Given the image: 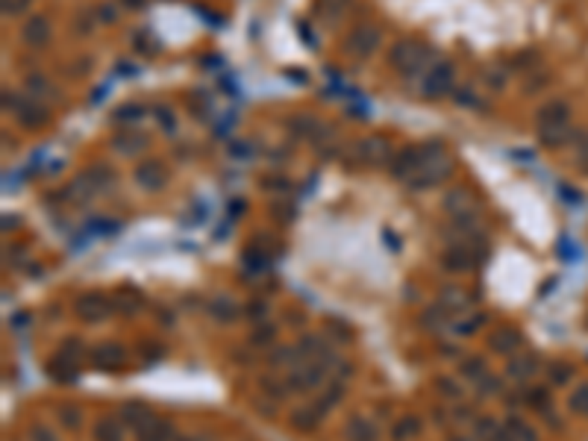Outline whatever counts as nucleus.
Returning a JSON list of instances; mask_svg holds the SVG:
<instances>
[{
	"label": "nucleus",
	"instance_id": "1",
	"mask_svg": "<svg viewBox=\"0 0 588 441\" xmlns=\"http://www.w3.org/2000/svg\"><path fill=\"white\" fill-rule=\"evenodd\" d=\"M77 309H80V315L82 318H89V321H98V318H103L106 312H109V303H106V297H100V294H86L77 303Z\"/></svg>",
	"mask_w": 588,
	"mask_h": 441
},
{
	"label": "nucleus",
	"instance_id": "2",
	"mask_svg": "<svg viewBox=\"0 0 588 441\" xmlns=\"http://www.w3.org/2000/svg\"><path fill=\"white\" fill-rule=\"evenodd\" d=\"M450 83H453V71H450V65H439V68H435V71L430 74L427 95H430V97H439V95H444V91L450 88Z\"/></svg>",
	"mask_w": 588,
	"mask_h": 441
},
{
	"label": "nucleus",
	"instance_id": "3",
	"mask_svg": "<svg viewBox=\"0 0 588 441\" xmlns=\"http://www.w3.org/2000/svg\"><path fill=\"white\" fill-rule=\"evenodd\" d=\"M564 118H568V106H564L562 100L550 103V106H544V109L538 112L541 126H559V124H564Z\"/></svg>",
	"mask_w": 588,
	"mask_h": 441
},
{
	"label": "nucleus",
	"instance_id": "4",
	"mask_svg": "<svg viewBox=\"0 0 588 441\" xmlns=\"http://www.w3.org/2000/svg\"><path fill=\"white\" fill-rule=\"evenodd\" d=\"M94 362H98V368H118L124 362V350L121 347H98V353H94Z\"/></svg>",
	"mask_w": 588,
	"mask_h": 441
},
{
	"label": "nucleus",
	"instance_id": "5",
	"mask_svg": "<svg viewBox=\"0 0 588 441\" xmlns=\"http://www.w3.org/2000/svg\"><path fill=\"white\" fill-rule=\"evenodd\" d=\"M124 417H127V421L133 424V426H145V424L153 421V415H150L141 403H127V406H124Z\"/></svg>",
	"mask_w": 588,
	"mask_h": 441
},
{
	"label": "nucleus",
	"instance_id": "6",
	"mask_svg": "<svg viewBox=\"0 0 588 441\" xmlns=\"http://www.w3.org/2000/svg\"><path fill=\"white\" fill-rule=\"evenodd\" d=\"M47 30H50V27H47L44 18L30 21V24H27V41H30V44H33V41H35V44H44V41H47Z\"/></svg>",
	"mask_w": 588,
	"mask_h": 441
},
{
	"label": "nucleus",
	"instance_id": "7",
	"mask_svg": "<svg viewBox=\"0 0 588 441\" xmlns=\"http://www.w3.org/2000/svg\"><path fill=\"white\" fill-rule=\"evenodd\" d=\"M98 441H124V435L118 433V426L112 421H100L98 424Z\"/></svg>",
	"mask_w": 588,
	"mask_h": 441
},
{
	"label": "nucleus",
	"instance_id": "8",
	"mask_svg": "<svg viewBox=\"0 0 588 441\" xmlns=\"http://www.w3.org/2000/svg\"><path fill=\"white\" fill-rule=\"evenodd\" d=\"M571 409L580 412V415H588V386H580L576 394L571 397Z\"/></svg>",
	"mask_w": 588,
	"mask_h": 441
},
{
	"label": "nucleus",
	"instance_id": "9",
	"mask_svg": "<svg viewBox=\"0 0 588 441\" xmlns=\"http://www.w3.org/2000/svg\"><path fill=\"white\" fill-rule=\"evenodd\" d=\"M30 0H3V12H21V9H27Z\"/></svg>",
	"mask_w": 588,
	"mask_h": 441
},
{
	"label": "nucleus",
	"instance_id": "10",
	"mask_svg": "<svg viewBox=\"0 0 588 441\" xmlns=\"http://www.w3.org/2000/svg\"><path fill=\"white\" fill-rule=\"evenodd\" d=\"M33 441H56L47 429H33Z\"/></svg>",
	"mask_w": 588,
	"mask_h": 441
},
{
	"label": "nucleus",
	"instance_id": "11",
	"mask_svg": "<svg viewBox=\"0 0 588 441\" xmlns=\"http://www.w3.org/2000/svg\"><path fill=\"white\" fill-rule=\"evenodd\" d=\"M62 417H65V424H77V415H74L71 406H65V409H62Z\"/></svg>",
	"mask_w": 588,
	"mask_h": 441
}]
</instances>
